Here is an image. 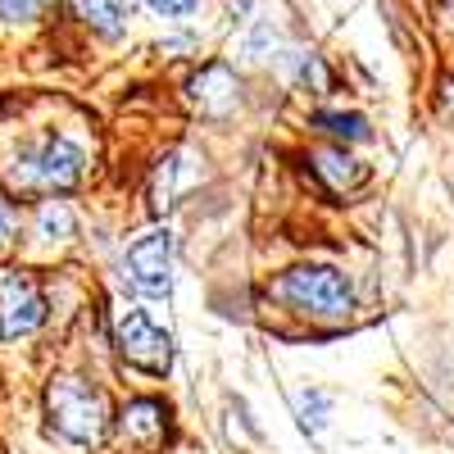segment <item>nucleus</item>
<instances>
[{
    "label": "nucleus",
    "mask_w": 454,
    "mask_h": 454,
    "mask_svg": "<svg viewBox=\"0 0 454 454\" xmlns=\"http://www.w3.org/2000/svg\"><path fill=\"white\" fill-rule=\"evenodd\" d=\"M73 10L100 36H123L128 27V0H73Z\"/></svg>",
    "instance_id": "obj_11"
},
{
    "label": "nucleus",
    "mask_w": 454,
    "mask_h": 454,
    "mask_svg": "<svg viewBox=\"0 0 454 454\" xmlns=\"http://www.w3.org/2000/svg\"><path fill=\"white\" fill-rule=\"evenodd\" d=\"M309 164H314V177L327 186V192H336V196L355 192V186H364V177H368V168L350 155L346 145H327V150H318Z\"/></svg>",
    "instance_id": "obj_9"
},
{
    "label": "nucleus",
    "mask_w": 454,
    "mask_h": 454,
    "mask_svg": "<svg viewBox=\"0 0 454 454\" xmlns=\"http://www.w3.org/2000/svg\"><path fill=\"white\" fill-rule=\"evenodd\" d=\"M32 232L46 246H64L73 232H78V218H73V209L64 200H42L36 205V218H32Z\"/></svg>",
    "instance_id": "obj_10"
},
{
    "label": "nucleus",
    "mask_w": 454,
    "mask_h": 454,
    "mask_svg": "<svg viewBox=\"0 0 454 454\" xmlns=\"http://www.w3.org/2000/svg\"><path fill=\"white\" fill-rule=\"evenodd\" d=\"M123 282L145 300H164L173 291V232L168 227H155V232L137 237L123 250Z\"/></svg>",
    "instance_id": "obj_4"
},
{
    "label": "nucleus",
    "mask_w": 454,
    "mask_h": 454,
    "mask_svg": "<svg viewBox=\"0 0 454 454\" xmlns=\"http://www.w3.org/2000/svg\"><path fill=\"white\" fill-rule=\"evenodd\" d=\"M314 128L336 137L340 145L346 141H368V123L359 119V114H314Z\"/></svg>",
    "instance_id": "obj_12"
},
{
    "label": "nucleus",
    "mask_w": 454,
    "mask_h": 454,
    "mask_svg": "<svg viewBox=\"0 0 454 454\" xmlns=\"http://www.w3.org/2000/svg\"><path fill=\"white\" fill-rule=\"evenodd\" d=\"M150 10H155L160 19H186V14H196L200 0H145Z\"/></svg>",
    "instance_id": "obj_17"
},
{
    "label": "nucleus",
    "mask_w": 454,
    "mask_h": 454,
    "mask_svg": "<svg viewBox=\"0 0 454 454\" xmlns=\"http://www.w3.org/2000/svg\"><path fill=\"white\" fill-rule=\"evenodd\" d=\"M119 436L137 450H155L164 445L168 436V413L160 400H132L123 413H119Z\"/></svg>",
    "instance_id": "obj_8"
},
{
    "label": "nucleus",
    "mask_w": 454,
    "mask_h": 454,
    "mask_svg": "<svg viewBox=\"0 0 454 454\" xmlns=\"http://www.w3.org/2000/svg\"><path fill=\"white\" fill-rule=\"evenodd\" d=\"M114 346L119 355L145 372H168L173 364V336L150 318L145 309H123L119 323H114Z\"/></svg>",
    "instance_id": "obj_5"
},
{
    "label": "nucleus",
    "mask_w": 454,
    "mask_h": 454,
    "mask_svg": "<svg viewBox=\"0 0 454 454\" xmlns=\"http://www.w3.org/2000/svg\"><path fill=\"white\" fill-rule=\"evenodd\" d=\"M51 5V0H0V19L5 23H27Z\"/></svg>",
    "instance_id": "obj_14"
},
{
    "label": "nucleus",
    "mask_w": 454,
    "mask_h": 454,
    "mask_svg": "<svg viewBox=\"0 0 454 454\" xmlns=\"http://www.w3.org/2000/svg\"><path fill=\"white\" fill-rule=\"evenodd\" d=\"M300 413H305V427L323 432V427H327V395L305 391V395H300Z\"/></svg>",
    "instance_id": "obj_15"
},
{
    "label": "nucleus",
    "mask_w": 454,
    "mask_h": 454,
    "mask_svg": "<svg viewBox=\"0 0 454 454\" xmlns=\"http://www.w3.org/2000/svg\"><path fill=\"white\" fill-rule=\"evenodd\" d=\"M273 295L309 323H346L355 314V286L332 263H300L273 282Z\"/></svg>",
    "instance_id": "obj_2"
},
{
    "label": "nucleus",
    "mask_w": 454,
    "mask_h": 454,
    "mask_svg": "<svg viewBox=\"0 0 454 454\" xmlns=\"http://www.w3.org/2000/svg\"><path fill=\"white\" fill-rule=\"evenodd\" d=\"M46 419L51 427L73 441V445H96L109 432V404L100 387L82 382V377H51L46 387Z\"/></svg>",
    "instance_id": "obj_3"
},
{
    "label": "nucleus",
    "mask_w": 454,
    "mask_h": 454,
    "mask_svg": "<svg viewBox=\"0 0 454 454\" xmlns=\"http://www.w3.org/2000/svg\"><path fill=\"white\" fill-rule=\"evenodd\" d=\"M14 237H19V214H14V205L5 196H0V254L14 246Z\"/></svg>",
    "instance_id": "obj_16"
},
{
    "label": "nucleus",
    "mask_w": 454,
    "mask_h": 454,
    "mask_svg": "<svg viewBox=\"0 0 454 454\" xmlns=\"http://www.w3.org/2000/svg\"><path fill=\"white\" fill-rule=\"evenodd\" d=\"M186 96L192 105L205 114V119H227L237 105H241V87H237V73L227 64H205L192 82H186Z\"/></svg>",
    "instance_id": "obj_7"
},
{
    "label": "nucleus",
    "mask_w": 454,
    "mask_h": 454,
    "mask_svg": "<svg viewBox=\"0 0 454 454\" xmlns=\"http://www.w3.org/2000/svg\"><path fill=\"white\" fill-rule=\"evenodd\" d=\"M87 173V150L78 141H68L59 132L36 137L32 145H23L19 155H10L5 164V182L19 196H59L73 192Z\"/></svg>",
    "instance_id": "obj_1"
},
{
    "label": "nucleus",
    "mask_w": 454,
    "mask_h": 454,
    "mask_svg": "<svg viewBox=\"0 0 454 454\" xmlns=\"http://www.w3.org/2000/svg\"><path fill=\"white\" fill-rule=\"evenodd\" d=\"M46 323V295L32 273L0 269V336L19 340Z\"/></svg>",
    "instance_id": "obj_6"
},
{
    "label": "nucleus",
    "mask_w": 454,
    "mask_h": 454,
    "mask_svg": "<svg viewBox=\"0 0 454 454\" xmlns=\"http://www.w3.org/2000/svg\"><path fill=\"white\" fill-rule=\"evenodd\" d=\"M177 168H182L177 155H168L160 164V173H155V209H168L173 205V196H177Z\"/></svg>",
    "instance_id": "obj_13"
}]
</instances>
